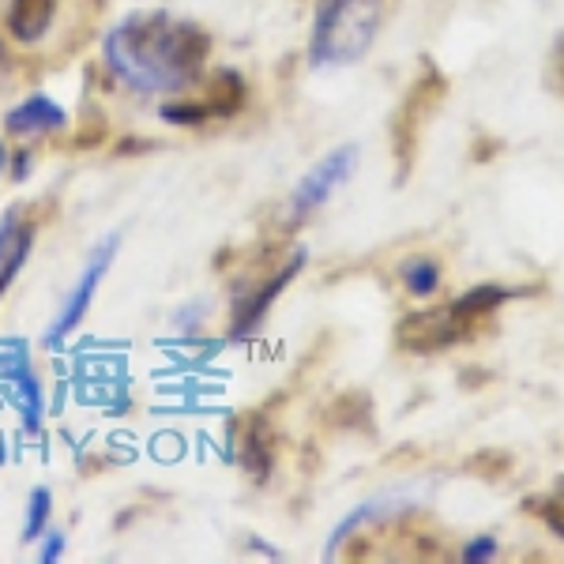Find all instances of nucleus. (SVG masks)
Instances as JSON below:
<instances>
[{
	"mask_svg": "<svg viewBox=\"0 0 564 564\" xmlns=\"http://www.w3.org/2000/svg\"><path fill=\"white\" fill-rule=\"evenodd\" d=\"M212 39L166 12H140L106 39V65L135 95H181L199 79Z\"/></svg>",
	"mask_w": 564,
	"mask_h": 564,
	"instance_id": "1",
	"label": "nucleus"
},
{
	"mask_svg": "<svg viewBox=\"0 0 564 564\" xmlns=\"http://www.w3.org/2000/svg\"><path fill=\"white\" fill-rule=\"evenodd\" d=\"M34 249V223L20 218V212H8L0 223V297L8 294V286L23 271V263L31 260Z\"/></svg>",
	"mask_w": 564,
	"mask_h": 564,
	"instance_id": "8",
	"label": "nucleus"
},
{
	"mask_svg": "<svg viewBox=\"0 0 564 564\" xmlns=\"http://www.w3.org/2000/svg\"><path fill=\"white\" fill-rule=\"evenodd\" d=\"M4 456H8V444H4V436H0V467H4Z\"/></svg>",
	"mask_w": 564,
	"mask_h": 564,
	"instance_id": "21",
	"label": "nucleus"
},
{
	"mask_svg": "<svg viewBox=\"0 0 564 564\" xmlns=\"http://www.w3.org/2000/svg\"><path fill=\"white\" fill-rule=\"evenodd\" d=\"M241 102H245V79L238 72H223L212 84V102H204V106L212 117H230V113H238Z\"/></svg>",
	"mask_w": 564,
	"mask_h": 564,
	"instance_id": "12",
	"label": "nucleus"
},
{
	"mask_svg": "<svg viewBox=\"0 0 564 564\" xmlns=\"http://www.w3.org/2000/svg\"><path fill=\"white\" fill-rule=\"evenodd\" d=\"M459 557L467 561V564H478V561H494V557H497V539H489V534H486V539H475V542L467 545V550L459 553Z\"/></svg>",
	"mask_w": 564,
	"mask_h": 564,
	"instance_id": "17",
	"label": "nucleus"
},
{
	"mask_svg": "<svg viewBox=\"0 0 564 564\" xmlns=\"http://www.w3.org/2000/svg\"><path fill=\"white\" fill-rule=\"evenodd\" d=\"M388 15V0H316L308 65L316 72L350 68L372 50Z\"/></svg>",
	"mask_w": 564,
	"mask_h": 564,
	"instance_id": "2",
	"label": "nucleus"
},
{
	"mask_svg": "<svg viewBox=\"0 0 564 564\" xmlns=\"http://www.w3.org/2000/svg\"><path fill=\"white\" fill-rule=\"evenodd\" d=\"M305 263H308V252L305 249H294V252H290V260L282 263L275 275L263 279L260 286L252 290V294L238 297V305H234V324H230V339L234 343H241L245 335L257 332V327L263 324V316H268V308L279 302L282 290H286L290 282H294L305 271Z\"/></svg>",
	"mask_w": 564,
	"mask_h": 564,
	"instance_id": "7",
	"label": "nucleus"
},
{
	"mask_svg": "<svg viewBox=\"0 0 564 564\" xmlns=\"http://www.w3.org/2000/svg\"><path fill=\"white\" fill-rule=\"evenodd\" d=\"M527 512H534L539 520L550 527L557 539H564V489H553V494H542V497H531L523 500Z\"/></svg>",
	"mask_w": 564,
	"mask_h": 564,
	"instance_id": "15",
	"label": "nucleus"
},
{
	"mask_svg": "<svg viewBox=\"0 0 564 564\" xmlns=\"http://www.w3.org/2000/svg\"><path fill=\"white\" fill-rule=\"evenodd\" d=\"M444 90H448V84H444L441 72H436V68L430 65V68H425V76L414 84L411 95H406L403 109H399L395 124H391V135H395L399 162H403V170H399V177H406V170H411V162H414V148H417V132H422V124L433 117V109L441 106Z\"/></svg>",
	"mask_w": 564,
	"mask_h": 564,
	"instance_id": "6",
	"label": "nucleus"
},
{
	"mask_svg": "<svg viewBox=\"0 0 564 564\" xmlns=\"http://www.w3.org/2000/svg\"><path fill=\"white\" fill-rule=\"evenodd\" d=\"M57 20V0H12L8 8V31L20 42H39Z\"/></svg>",
	"mask_w": 564,
	"mask_h": 564,
	"instance_id": "10",
	"label": "nucleus"
},
{
	"mask_svg": "<svg viewBox=\"0 0 564 564\" xmlns=\"http://www.w3.org/2000/svg\"><path fill=\"white\" fill-rule=\"evenodd\" d=\"M399 279H403V286L411 290L414 297H430L433 290L441 286V268H436V260H430V257H414L403 263Z\"/></svg>",
	"mask_w": 564,
	"mask_h": 564,
	"instance_id": "13",
	"label": "nucleus"
},
{
	"mask_svg": "<svg viewBox=\"0 0 564 564\" xmlns=\"http://www.w3.org/2000/svg\"><path fill=\"white\" fill-rule=\"evenodd\" d=\"M50 516H53V494L45 486H39L26 500V516H23V542H34L42 539V531L50 527Z\"/></svg>",
	"mask_w": 564,
	"mask_h": 564,
	"instance_id": "14",
	"label": "nucleus"
},
{
	"mask_svg": "<svg viewBox=\"0 0 564 564\" xmlns=\"http://www.w3.org/2000/svg\"><path fill=\"white\" fill-rule=\"evenodd\" d=\"M207 106L199 102V106H193V102H166L162 106V121H170V124H181V129H193V124H199V121H207Z\"/></svg>",
	"mask_w": 564,
	"mask_h": 564,
	"instance_id": "16",
	"label": "nucleus"
},
{
	"mask_svg": "<svg viewBox=\"0 0 564 564\" xmlns=\"http://www.w3.org/2000/svg\"><path fill=\"white\" fill-rule=\"evenodd\" d=\"M61 557H65V534L53 531L50 539H45V545H42L39 561H42V564H53V561H61Z\"/></svg>",
	"mask_w": 564,
	"mask_h": 564,
	"instance_id": "18",
	"label": "nucleus"
},
{
	"mask_svg": "<svg viewBox=\"0 0 564 564\" xmlns=\"http://www.w3.org/2000/svg\"><path fill=\"white\" fill-rule=\"evenodd\" d=\"M553 72H557V84L564 90V42H557V50H553Z\"/></svg>",
	"mask_w": 564,
	"mask_h": 564,
	"instance_id": "19",
	"label": "nucleus"
},
{
	"mask_svg": "<svg viewBox=\"0 0 564 564\" xmlns=\"http://www.w3.org/2000/svg\"><path fill=\"white\" fill-rule=\"evenodd\" d=\"M358 159H361L358 143H343V148L327 151L324 159L316 162V166L308 170L302 181H297L294 196H290V218L297 223V218L321 212L327 199H332L354 177V170H358Z\"/></svg>",
	"mask_w": 564,
	"mask_h": 564,
	"instance_id": "5",
	"label": "nucleus"
},
{
	"mask_svg": "<svg viewBox=\"0 0 564 564\" xmlns=\"http://www.w3.org/2000/svg\"><path fill=\"white\" fill-rule=\"evenodd\" d=\"M481 321H470L467 313H459L456 305H436V308H417V313L403 316L395 327V339L403 350L411 354H436L459 347V343L478 339Z\"/></svg>",
	"mask_w": 564,
	"mask_h": 564,
	"instance_id": "3",
	"label": "nucleus"
},
{
	"mask_svg": "<svg viewBox=\"0 0 564 564\" xmlns=\"http://www.w3.org/2000/svg\"><path fill=\"white\" fill-rule=\"evenodd\" d=\"M512 297H520V290H508V286H494V282H481V286L467 290V294L456 297L452 305H456L459 313H467L470 321H481V324H486L489 316H494L505 302H512Z\"/></svg>",
	"mask_w": 564,
	"mask_h": 564,
	"instance_id": "11",
	"label": "nucleus"
},
{
	"mask_svg": "<svg viewBox=\"0 0 564 564\" xmlns=\"http://www.w3.org/2000/svg\"><path fill=\"white\" fill-rule=\"evenodd\" d=\"M4 166H8V151H4V143H0V174H4Z\"/></svg>",
	"mask_w": 564,
	"mask_h": 564,
	"instance_id": "20",
	"label": "nucleus"
},
{
	"mask_svg": "<svg viewBox=\"0 0 564 564\" xmlns=\"http://www.w3.org/2000/svg\"><path fill=\"white\" fill-rule=\"evenodd\" d=\"M68 124V113L53 102L50 95H31L23 98L15 109H8L4 129L12 135H45V132H61Z\"/></svg>",
	"mask_w": 564,
	"mask_h": 564,
	"instance_id": "9",
	"label": "nucleus"
},
{
	"mask_svg": "<svg viewBox=\"0 0 564 564\" xmlns=\"http://www.w3.org/2000/svg\"><path fill=\"white\" fill-rule=\"evenodd\" d=\"M117 249H121V238H117V234H109V238H102L95 249H90L84 275H79L76 286H72V294L65 297L61 313L53 316V324L45 327V339H42L45 347H61V343H65L79 324H84V316L90 313V305H95V294H98V286H102L106 271L113 268Z\"/></svg>",
	"mask_w": 564,
	"mask_h": 564,
	"instance_id": "4",
	"label": "nucleus"
}]
</instances>
